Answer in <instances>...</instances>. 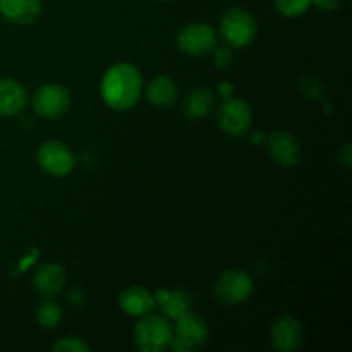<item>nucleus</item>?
<instances>
[{
    "label": "nucleus",
    "instance_id": "1",
    "mask_svg": "<svg viewBox=\"0 0 352 352\" xmlns=\"http://www.w3.org/2000/svg\"><path fill=\"white\" fill-rule=\"evenodd\" d=\"M143 93V76L129 62H117L109 67L100 82V95L105 105L124 112L140 102Z\"/></svg>",
    "mask_w": 352,
    "mask_h": 352
},
{
    "label": "nucleus",
    "instance_id": "2",
    "mask_svg": "<svg viewBox=\"0 0 352 352\" xmlns=\"http://www.w3.org/2000/svg\"><path fill=\"white\" fill-rule=\"evenodd\" d=\"M258 33L256 17L246 9L232 7L220 21V36L230 48H246L254 41Z\"/></svg>",
    "mask_w": 352,
    "mask_h": 352
},
{
    "label": "nucleus",
    "instance_id": "3",
    "mask_svg": "<svg viewBox=\"0 0 352 352\" xmlns=\"http://www.w3.org/2000/svg\"><path fill=\"white\" fill-rule=\"evenodd\" d=\"M172 333L174 330L167 316L148 313L140 316V322L134 327V344L143 352H160L168 347Z\"/></svg>",
    "mask_w": 352,
    "mask_h": 352
},
{
    "label": "nucleus",
    "instance_id": "4",
    "mask_svg": "<svg viewBox=\"0 0 352 352\" xmlns=\"http://www.w3.org/2000/svg\"><path fill=\"white\" fill-rule=\"evenodd\" d=\"M206 339H208V327L205 320L188 311L175 318V330L168 347L174 352H191L201 347Z\"/></svg>",
    "mask_w": 352,
    "mask_h": 352
},
{
    "label": "nucleus",
    "instance_id": "5",
    "mask_svg": "<svg viewBox=\"0 0 352 352\" xmlns=\"http://www.w3.org/2000/svg\"><path fill=\"white\" fill-rule=\"evenodd\" d=\"M217 122L229 136H244L253 124V110L244 100L227 96L217 110Z\"/></svg>",
    "mask_w": 352,
    "mask_h": 352
},
{
    "label": "nucleus",
    "instance_id": "6",
    "mask_svg": "<svg viewBox=\"0 0 352 352\" xmlns=\"http://www.w3.org/2000/svg\"><path fill=\"white\" fill-rule=\"evenodd\" d=\"M213 292L222 305H241L253 292V280L248 272L241 268H230L220 275L219 280L213 285Z\"/></svg>",
    "mask_w": 352,
    "mask_h": 352
},
{
    "label": "nucleus",
    "instance_id": "7",
    "mask_svg": "<svg viewBox=\"0 0 352 352\" xmlns=\"http://www.w3.org/2000/svg\"><path fill=\"white\" fill-rule=\"evenodd\" d=\"M31 105L43 119H58L71 107V93L65 86L43 85L33 93Z\"/></svg>",
    "mask_w": 352,
    "mask_h": 352
},
{
    "label": "nucleus",
    "instance_id": "8",
    "mask_svg": "<svg viewBox=\"0 0 352 352\" xmlns=\"http://www.w3.org/2000/svg\"><path fill=\"white\" fill-rule=\"evenodd\" d=\"M175 43L184 55L201 57L215 48L217 34L208 23H192L179 31Z\"/></svg>",
    "mask_w": 352,
    "mask_h": 352
},
{
    "label": "nucleus",
    "instance_id": "9",
    "mask_svg": "<svg viewBox=\"0 0 352 352\" xmlns=\"http://www.w3.org/2000/svg\"><path fill=\"white\" fill-rule=\"evenodd\" d=\"M36 158L41 170L47 172L52 177H65L71 174L76 164L74 155L69 150L67 144L55 140L41 143V146L38 148Z\"/></svg>",
    "mask_w": 352,
    "mask_h": 352
},
{
    "label": "nucleus",
    "instance_id": "10",
    "mask_svg": "<svg viewBox=\"0 0 352 352\" xmlns=\"http://www.w3.org/2000/svg\"><path fill=\"white\" fill-rule=\"evenodd\" d=\"M267 151L272 160L280 167H294L301 162V143L289 131H274L267 138Z\"/></svg>",
    "mask_w": 352,
    "mask_h": 352
},
{
    "label": "nucleus",
    "instance_id": "11",
    "mask_svg": "<svg viewBox=\"0 0 352 352\" xmlns=\"http://www.w3.org/2000/svg\"><path fill=\"white\" fill-rule=\"evenodd\" d=\"M272 346L278 352H292L299 349L305 340V330L301 322L294 316H282L270 330Z\"/></svg>",
    "mask_w": 352,
    "mask_h": 352
},
{
    "label": "nucleus",
    "instance_id": "12",
    "mask_svg": "<svg viewBox=\"0 0 352 352\" xmlns=\"http://www.w3.org/2000/svg\"><path fill=\"white\" fill-rule=\"evenodd\" d=\"M0 16L17 26L33 24L41 16V0H0Z\"/></svg>",
    "mask_w": 352,
    "mask_h": 352
},
{
    "label": "nucleus",
    "instance_id": "13",
    "mask_svg": "<svg viewBox=\"0 0 352 352\" xmlns=\"http://www.w3.org/2000/svg\"><path fill=\"white\" fill-rule=\"evenodd\" d=\"M65 270L58 263H45L38 267V270L33 275V287L38 294L43 298H54L64 289Z\"/></svg>",
    "mask_w": 352,
    "mask_h": 352
},
{
    "label": "nucleus",
    "instance_id": "14",
    "mask_svg": "<svg viewBox=\"0 0 352 352\" xmlns=\"http://www.w3.org/2000/svg\"><path fill=\"white\" fill-rule=\"evenodd\" d=\"M155 296L148 289L133 285V287L124 289L119 294V306L126 315L129 316H144L153 311Z\"/></svg>",
    "mask_w": 352,
    "mask_h": 352
},
{
    "label": "nucleus",
    "instance_id": "15",
    "mask_svg": "<svg viewBox=\"0 0 352 352\" xmlns=\"http://www.w3.org/2000/svg\"><path fill=\"white\" fill-rule=\"evenodd\" d=\"M28 95L19 81L10 78H0V117H12L23 112Z\"/></svg>",
    "mask_w": 352,
    "mask_h": 352
},
{
    "label": "nucleus",
    "instance_id": "16",
    "mask_svg": "<svg viewBox=\"0 0 352 352\" xmlns=\"http://www.w3.org/2000/svg\"><path fill=\"white\" fill-rule=\"evenodd\" d=\"M177 85L167 74L155 76L146 88L148 100L157 109H170L177 100Z\"/></svg>",
    "mask_w": 352,
    "mask_h": 352
},
{
    "label": "nucleus",
    "instance_id": "17",
    "mask_svg": "<svg viewBox=\"0 0 352 352\" xmlns=\"http://www.w3.org/2000/svg\"><path fill=\"white\" fill-rule=\"evenodd\" d=\"M213 105H215V95L206 86H199V88L191 89L188 95L182 100V113L188 119H203L212 112Z\"/></svg>",
    "mask_w": 352,
    "mask_h": 352
},
{
    "label": "nucleus",
    "instance_id": "18",
    "mask_svg": "<svg viewBox=\"0 0 352 352\" xmlns=\"http://www.w3.org/2000/svg\"><path fill=\"white\" fill-rule=\"evenodd\" d=\"M155 302L160 305L164 316H167L168 320L179 318L192 308L191 296L184 291H160L155 296Z\"/></svg>",
    "mask_w": 352,
    "mask_h": 352
},
{
    "label": "nucleus",
    "instance_id": "19",
    "mask_svg": "<svg viewBox=\"0 0 352 352\" xmlns=\"http://www.w3.org/2000/svg\"><path fill=\"white\" fill-rule=\"evenodd\" d=\"M62 320V309L57 302L45 299L36 308V322L41 329H55Z\"/></svg>",
    "mask_w": 352,
    "mask_h": 352
},
{
    "label": "nucleus",
    "instance_id": "20",
    "mask_svg": "<svg viewBox=\"0 0 352 352\" xmlns=\"http://www.w3.org/2000/svg\"><path fill=\"white\" fill-rule=\"evenodd\" d=\"M274 6L278 14L285 17L302 16L311 6V0H274Z\"/></svg>",
    "mask_w": 352,
    "mask_h": 352
},
{
    "label": "nucleus",
    "instance_id": "21",
    "mask_svg": "<svg viewBox=\"0 0 352 352\" xmlns=\"http://www.w3.org/2000/svg\"><path fill=\"white\" fill-rule=\"evenodd\" d=\"M52 351H55V352H88V351H91V346H89V344H86L81 337L69 336V337H62V339H58L57 342L52 346Z\"/></svg>",
    "mask_w": 352,
    "mask_h": 352
},
{
    "label": "nucleus",
    "instance_id": "22",
    "mask_svg": "<svg viewBox=\"0 0 352 352\" xmlns=\"http://www.w3.org/2000/svg\"><path fill=\"white\" fill-rule=\"evenodd\" d=\"M213 62H215L217 67L223 69V67H229L232 64V52L229 48H219L213 55Z\"/></svg>",
    "mask_w": 352,
    "mask_h": 352
},
{
    "label": "nucleus",
    "instance_id": "23",
    "mask_svg": "<svg viewBox=\"0 0 352 352\" xmlns=\"http://www.w3.org/2000/svg\"><path fill=\"white\" fill-rule=\"evenodd\" d=\"M311 3L322 12H333L339 9L340 0H311Z\"/></svg>",
    "mask_w": 352,
    "mask_h": 352
},
{
    "label": "nucleus",
    "instance_id": "24",
    "mask_svg": "<svg viewBox=\"0 0 352 352\" xmlns=\"http://www.w3.org/2000/svg\"><path fill=\"white\" fill-rule=\"evenodd\" d=\"M340 158H342L346 167H351V144H346V146H344V153L340 155Z\"/></svg>",
    "mask_w": 352,
    "mask_h": 352
},
{
    "label": "nucleus",
    "instance_id": "25",
    "mask_svg": "<svg viewBox=\"0 0 352 352\" xmlns=\"http://www.w3.org/2000/svg\"><path fill=\"white\" fill-rule=\"evenodd\" d=\"M220 91H222V95L227 98V96H229V93L232 91V85H227V82H226V85L220 86Z\"/></svg>",
    "mask_w": 352,
    "mask_h": 352
},
{
    "label": "nucleus",
    "instance_id": "26",
    "mask_svg": "<svg viewBox=\"0 0 352 352\" xmlns=\"http://www.w3.org/2000/svg\"><path fill=\"white\" fill-rule=\"evenodd\" d=\"M157 2H168V0H157Z\"/></svg>",
    "mask_w": 352,
    "mask_h": 352
}]
</instances>
